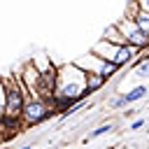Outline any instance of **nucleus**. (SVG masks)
<instances>
[{
  "label": "nucleus",
  "mask_w": 149,
  "mask_h": 149,
  "mask_svg": "<svg viewBox=\"0 0 149 149\" xmlns=\"http://www.w3.org/2000/svg\"><path fill=\"white\" fill-rule=\"evenodd\" d=\"M88 95L86 91V72L79 70L74 63H68L56 70V86H54V105L61 112L70 109L77 102H84Z\"/></svg>",
  "instance_id": "obj_1"
},
{
  "label": "nucleus",
  "mask_w": 149,
  "mask_h": 149,
  "mask_svg": "<svg viewBox=\"0 0 149 149\" xmlns=\"http://www.w3.org/2000/svg\"><path fill=\"white\" fill-rule=\"evenodd\" d=\"M28 98L30 95H28V91L21 84L19 77L5 79V114H2V121H5L7 128H12L21 119V109H23V102Z\"/></svg>",
  "instance_id": "obj_2"
},
{
  "label": "nucleus",
  "mask_w": 149,
  "mask_h": 149,
  "mask_svg": "<svg viewBox=\"0 0 149 149\" xmlns=\"http://www.w3.org/2000/svg\"><path fill=\"white\" fill-rule=\"evenodd\" d=\"M91 54L98 56V58H102V61H107V63H112V65H116V68H123V65H128V63L140 54V49H135V47H130V44L119 47V44L98 40V42L91 47Z\"/></svg>",
  "instance_id": "obj_3"
},
{
  "label": "nucleus",
  "mask_w": 149,
  "mask_h": 149,
  "mask_svg": "<svg viewBox=\"0 0 149 149\" xmlns=\"http://www.w3.org/2000/svg\"><path fill=\"white\" fill-rule=\"evenodd\" d=\"M51 116V102L42 100V98H28L23 102V109H21V119L26 126H37L42 121H47Z\"/></svg>",
  "instance_id": "obj_4"
},
{
  "label": "nucleus",
  "mask_w": 149,
  "mask_h": 149,
  "mask_svg": "<svg viewBox=\"0 0 149 149\" xmlns=\"http://www.w3.org/2000/svg\"><path fill=\"white\" fill-rule=\"evenodd\" d=\"M74 65H77L79 70H84V72H93V74H100L102 79H109V77H114V74L119 72V68H116V65H112V63H107V61H102V58L93 56L91 51H88L86 56L77 58V61H74Z\"/></svg>",
  "instance_id": "obj_5"
},
{
  "label": "nucleus",
  "mask_w": 149,
  "mask_h": 149,
  "mask_svg": "<svg viewBox=\"0 0 149 149\" xmlns=\"http://www.w3.org/2000/svg\"><path fill=\"white\" fill-rule=\"evenodd\" d=\"M119 33L126 37V44L135 47V49H149V35H144L142 30H137V26L133 23V19H123L116 23Z\"/></svg>",
  "instance_id": "obj_6"
},
{
  "label": "nucleus",
  "mask_w": 149,
  "mask_h": 149,
  "mask_svg": "<svg viewBox=\"0 0 149 149\" xmlns=\"http://www.w3.org/2000/svg\"><path fill=\"white\" fill-rule=\"evenodd\" d=\"M147 95V86L144 84H140V86H135V88H130L128 93H123V95H119V98H114L112 102H109V107L112 109H121V107H126V105H133V102H137V100H142Z\"/></svg>",
  "instance_id": "obj_7"
},
{
  "label": "nucleus",
  "mask_w": 149,
  "mask_h": 149,
  "mask_svg": "<svg viewBox=\"0 0 149 149\" xmlns=\"http://www.w3.org/2000/svg\"><path fill=\"white\" fill-rule=\"evenodd\" d=\"M128 19H133V23L137 26V30H142L144 35H149V12H144V9H140V7L135 5L133 14H130Z\"/></svg>",
  "instance_id": "obj_8"
},
{
  "label": "nucleus",
  "mask_w": 149,
  "mask_h": 149,
  "mask_svg": "<svg viewBox=\"0 0 149 149\" xmlns=\"http://www.w3.org/2000/svg\"><path fill=\"white\" fill-rule=\"evenodd\" d=\"M102 40H105V42H112V44H119V47H123V44H126V37L119 33V28H116V26H109V28H105V33H102Z\"/></svg>",
  "instance_id": "obj_9"
},
{
  "label": "nucleus",
  "mask_w": 149,
  "mask_h": 149,
  "mask_svg": "<svg viewBox=\"0 0 149 149\" xmlns=\"http://www.w3.org/2000/svg\"><path fill=\"white\" fill-rule=\"evenodd\" d=\"M105 81H107V79H102L100 74L86 72V91H88V95H91V93H95V91H100V88L105 86Z\"/></svg>",
  "instance_id": "obj_10"
},
{
  "label": "nucleus",
  "mask_w": 149,
  "mask_h": 149,
  "mask_svg": "<svg viewBox=\"0 0 149 149\" xmlns=\"http://www.w3.org/2000/svg\"><path fill=\"white\" fill-rule=\"evenodd\" d=\"M109 130H112V123H102V126L93 128V130L88 133V137H86V140H95V137H100V135H105V133H109Z\"/></svg>",
  "instance_id": "obj_11"
},
{
  "label": "nucleus",
  "mask_w": 149,
  "mask_h": 149,
  "mask_svg": "<svg viewBox=\"0 0 149 149\" xmlns=\"http://www.w3.org/2000/svg\"><path fill=\"white\" fill-rule=\"evenodd\" d=\"M135 72H137V77H149V58L142 61V63L135 68Z\"/></svg>",
  "instance_id": "obj_12"
},
{
  "label": "nucleus",
  "mask_w": 149,
  "mask_h": 149,
  "mask_svg": "<svg viewBox=\"0 0 149 149\" xmlns=\"http://www.w3.org/2000/svg\"><path fill=\"white\" fill-rule=\"evenodd\" d=\"M5 114V79H0V119Z\"/></svg>",
  "instance_id": "obj_13"
},
{
  "label": "nucleus",
  "mask_w": 149,
  "mask_h": 149,
  "mask_svg": "<svg viewBox=\"0 0 149 149\" xmlns=\"http://www.w3.org/2000/svg\"><path fill=\"white\" fill-rule=\"evenodd\" d=\"M142 126H144V119H135V121L130 123V130H140Z\"/></svg>",
  "instance_id": "obj_14"
},
{
  "label": "nucleus",
  "mask_w": 149,
  "mask_h": 149,
  "mask_svg": "<svg viewBox=\"0 0 149 149\" xmlns=\"http://www.w3.org/2000/svg\"><path fill=\"white\" fill-rule=\"evenodd\" d=\"M137 7L144 9V12H149V0H137Z\"/></svg>",
  "instance_id": "obj_15"
},
{
  "label": "nucleus",
  "mask_w": 149,
  "mask_h": 149,
  "mask_svg": "<svg viewBox=\"0 0 149 149\" xmlns=\"http://www.w3.org/2000/svg\"><path fill=\"white\" fill-rule=\"evenodd\" d=\"M9 135H12V130H9V128H7V130H0V142H2V140H7Z\"/></svg>",
  "instance_id": "obj_16"
},
{
  "label": "nucleus",
  "mask_w": 149,
  "mask_h": 149,
  "mask_svg": "<svg viewBox=\"0 0 149 149\" xmlns=\"http://www.w3.org/2000/svg\"><path fill=\"white\" fill-rule=\"evenodd\" d=\"M21 149H30V144H26V147H21Z\"/></svg>",
  "instance_id": "obj_17"
}]
</instances>
